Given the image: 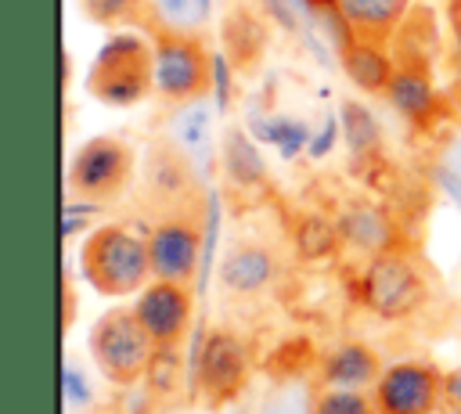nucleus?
<instances>
[{
	"label": "nucleus",
	"mask_w": 461,
	"mask_h": 414,
	"mask_svg": "<svg viewBox=\"0 0 461 414\" xmlns=\"http://www.w3.org/2000/svg\"><path fill=\"white\" fill-rule=\"evenodd\" d=\"M274 281V256L263 245H234L220 263V284L227 295H259Z\"/></svg>",
	"instance_id": "13"
},
{
	"label": "nucleus",
	"mask_w": 461,
	"mask_h": 414,
	"mask_svg": "<svg viewBox=\"0 0 461 414\" xmlns=\"http://www.w3.org/2000/svg\"><path fill=\"white\" fill-rule=\"evenodd\" d=\"M86 349H90V360L101 371V378H108L112 385H122V389L148 378L155 353H158V346L137 320L133 306L104 310L90 328Z\"/></svg>",
	"instance_id": "3"
},
{
	"label": "nucleus",
	"mask_w": 461,
	"mask_h": 414,
	"mask_svg": "<svg viewBox=\"0 0 461 414\" xmlns=\"http://www.w3.org/2000/svg\"><path fill=\"white\" fill-rule=\"evenodd\" d=\"M360 295L364 306L382 320H403L421 310L429 288L418 263L403 252H375L360 274Z\"/></svg>",
	"instance_id": "6"
},
{
	"label": "nucleus",
	"mask_w": 461,
	"mask_h": 414,
	"mask_svg": "<svg viewBox=\"0 0 461 414\" xmlns=\"http://www.w3.org/2000/svg\"><path fill=\"white\" fill-rule=\"evenodd\" d=\"M249 382V356L238 335L230 331H209L198 356V389L209 396V403L234 400Z\"/></svg>",
	"instance_id": "10"
},
{
	"label": "nucleus",
	"mask_w": 461,
	"mask_h": 414,
	"mask_svg": "<svg viewBox=\"0 0 461 414\" xmlns=\"http://www.w3.org/2000/svg\"><path fill=\"white\" fill-rule=\"evenodd\" d=\"M339 230H342V241L357 245V248H367L371 256L375 252H385L389 248V223L382 212L360 205V209H349L342 220H339Z\"/></svg>",
	"instance_id": "17"
},
{
	"label": "nucleus",
	"mask_w": 461,
	"mask_h": 414,
	"mask_svg": "<svg viewBox=\"0 0 461 414\" xmlns=\"http://www.w3.org/2000/svg\"><path fill=\"white\" fill-rule=\"evenodd\" d=\"M382 356L364 342H342L321 360V385L335 389H367L382 378Z\"/></svg>",
	"instance_id": "12"
},
{
	"label": "nucleus",
	"mask_w": 461,
	"mask_h": 414,
	"mask_svg": "<svg viewBox=\"0 0 461 414\" xmlns=\"http://www.w3.org/2000/svg\"><path fill=\"white\" fill-rule=\"evenodd\" d=\"M144 241H148V259H151V281H176V284L194 281L202 230L191 220H162L151 227Z\"/></svg>",
	"instance_id": "9"
},
{
	"label": "nucleus",
	"mask_w": 461,
	"mask_h": 414,
	"mask_svg": "<svg viewBox=\"0 0 461 414\" xmlns=\"http://www.w3.org/2000/svg\"><path fill=\"white\" fill-rule=\"evenodd\" d=\"M155 94L173 104L187 108L209 97L212 90V50L205 43V32H155Z\"/></svg>",
	"instance_id": "4"
},
{
	"label": "nucleus",
	"mask_w": 461,
	"mask_h": 414,
	"mask_svg": "<svg viewBox=\"0 0 461 414\" xmlns=\"http://www.w3.org/2000/svg\"><path fill=\"white\" fill-rule=\"evenodd\" d=\"M378 414H436L443 403V371L429 360H400L375 382Z\"/></svg>",
	"instance_id": "7"
},
{
	"label": "nucleus",
	"mask_w": 461,
	"mask_h": 414,
	"mask_svg": "<svg viewBox=\"0 0 461 414\" xmlns=\"http://www.w3.org/2000/svg\"><path fill=\"white\" fill-rule=\"evenodd\" d=\"M342 245V230L339 223L324 220V216H303L295 227V248L303 259H331Z\"/></svg>",
	"instance_id": "18"
},
{
	"label": "nucleus",
	"mask_w": 461,
	"mask_h": 414,
	"mask_svg": "<svg viewBox=\"0 0 461 414\" xmlns=\"http://www.w3.org/2000/svg\"><path fill=\"white\" fill-rule=\"evenodd\" d=\"M133 173H137L133 148L115 133H101L76 148V155L68 158L65 184L68 194L79 202H115L126 194Z\"/></svg>",
	"instance_id": "5"
},
{
	"label": "nucleus",
	"mask_w": 461,
	"mask_h": 414,
	"mask_svg": "<svg viewBox=\"0 0 461 414\" xmlns=\"http://www.w3.org/2000/svg\"><path fill=\"white\" fill-rule=\"evenodd\" d=\"M259 414H313V392H310L306 382L292 378V382H285V385L263 403Z\"/></svg>",
	"instance_id": "22"
},
{
	"label": "nucleus",
	"mask_w": 461,
	"mask_h": 414,
	"mask_svg": "<svg viewBox=\"0 0 461 414\" xmlns=\"http://www.w3.org/2000/svg\"><path fill=\"white\" fill-rule=\"evenodd\" d=\"M86 94L104 108H133L155 94V40L112 32L86 68Z\"/></svg>",
	"instance_id": "1"
},
{
	"label": "nucleus",
	"mask_w": 461,
	"mask_h": 414,
	"mask_svg": "<svg viewBox=\"0 0 461 414\" xmlns=\"http://www.w3.org/2000/svg\"><path fill=\"white\" fill-rule=\"evenodd\" d=\"M313 414H378V407H375V396L364 389L321 385L313 392Z\"/></svg>",
	"instance_id": "19"
},
{
	"label": "nucleus",
	"mask_w": 461,
	"mask_h": 414,
	"mask_svg": "<svg viewBox=\"0 0 461 414\" xmlns=\"http://www.w3.org/2000/svg\"><path fill=\"white\" fill-rule=\"evenodd\" d=\"M133 313L144 324V331L151 335V342L158 349H176L187 331H191V317H194V295L191 284H176V281H148L137 295H133Z\"/></svg>",
	"instance_id": "8"
},
{
	"label": "nucleus",
	"mask_w": 461,
	"mask_h": 414,
	"mask_svg": "<svg viewBox=\"0 0 461 414\" xmlns=\"http://www.w3.org/2000/svg\"><path fill=\"white\" fill-rule=\"evenodd\" d=\"M342 65H346V76L364 94H385L396 76V61L389 58L385 47H375V43H346Z\"/></svg>",
	"instance_id": "14"
},
{
	"label": "nucleus",
	"mask_w": 461,
	"mask_h": 414,
	"mask_svg": "<svg viewBox=\"0 0 461 414\" xmlns=\"http://www.w3.org/2000/svg\"><path fill=\"white\" fill-rule=\"evenodd\" d=\"M346 32V43H375L389 47L400 25L411 14L414 0H328Z\"/></svg>",
	"instance_id": "11"
},
{
	"label": "nucleus",
	"mask_w": 461,
	"mask_h": 414,
	"mask_svg": "<svg viewBox=\"0 0 461 414\" xmlns=\"http://www.w3.org/2000/svg\"><path fill=\"white\" fill-rule=\"evenodd\" d=\"M79 7L94 25H104V29H115L126 22L140 25L144 18V0H79Z\"/></svg>",
	"instance_id": "21"
},
{
	"label": "nucleus",
	"mask_w": 461,
	"mask_h": 414,
	"mask_svg": "<svg viewBox=\"0 0 461 414\" xmlns=\"http://www.w3.org/2000/svg\"><path fill=\"white\" fill-rule=\"evenodd\" d=\"M144 32H205V0H144Z\"/></svg>",
	"instance_id": "15"
},
{
	"label": "nucleus",
	"mask_w": 461,
	"mask_h": 414,
	"mask_svg": "<svg viewBox=\"0 0 461 414\" xmlns=\"http://www.w3.org/2000/svg\"><path fill=\"white\" fill-rule=\"evenodd\" d=\"M436 414H461V410H454L450 403H439V407H436Z\"/></svg>",
	"instance_id": "24"
},
{
	"label": "nucleus",
	"mask_w": 461,
	"mask_h": 414,
	"mask_svg": "<svg viewBox=\"0 0 461 414\" xmlns=\"http://www.w3.org/2000/svg\"><path fill=\"white\" fill-rule=\"evenodd\" d=\"M79 274L104 299L137 295L151 281L148 241L119 223H101L79 245Z\"/></svg>",
	"instance_id": "2"
},
{
	"label": "nucleus",
	"mask_w": 461,
	"mask_h": 414,
	"mask_svg": "<svg viewBox=\"0 0 461 414\" xmlns=\"http://www.w3.org/2000/svg\"><path fill=\"white\" fill-rule=\"evenodd\" d=\"M385 97L396 104L400 115H407V119H425L429 108H432V79H429V68L396 65V76H393Z\"/></svg>",
	"instance_id": "16"
},
{
	"label": "nucleus",
	"mask_w": 461,
	"mask_h": 414,
	"mask_svg": "<svg viewBox=\"0 0 461 414\" xmlns=\"http://www.w3.org/2000/svg\"><path fill=\"white\" fill-rule=\"evenodd\" d=\"M432 173H436V184L450 194V202L461 209V130L450 133L439 151H436V162H432Z\"/></svg>",
	"instance_id": "20"
},
{
	"label": "nucleus",
	"mask_w": 461,
	"mask_h": 414,
	"mask_svg": "<svg viewBox=\"0 0 461 414\" xmlns=\"http://www.w3.org/2000/svg\"><path fill=\"white\" fill-rule=\"evenodd\" d=\"M443 403H450L454 410H461V367L443 371Z\"/></svg>",
	"instance_id": "23"
}]
</instances>
